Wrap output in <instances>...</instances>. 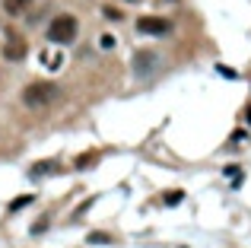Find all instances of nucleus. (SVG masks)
I'll use <instances>...</instances> for the list:
<instances>
[{
    "instance_id": "2",
    "label": "nucleus",
    "mask_w": 251,
    "mask_h": 248,
    "mask_svg": "<svg viewBox=\"0 0 251 248\" xmlns=\"http://www.w3.org/2000/svg\"><path fill=\"white\" fill-rule=\"evenodd\" d=\"M51 96H54V86H51V83H32L23 93V99H25V105L38 108V105H45V102H51Z\"/></svg>"
},
{
    "instance_id": "7",
    "label": "nucleus",
    "mask_w": 251,
    "mask_h": 248,
    "mask_svg": "<svg viewBox=\"0 0 251 248\" xmlns=\"http://www.w3.org/2000/svg\"><path fill=\"white\" fill-rule=\"evenodd\" d=\"M29 204H32V194H23V198H13V200H10V213L23 210V207H29Z\"/></svg>"
},
{
    "instance_id": "9",
    "label": "nucleus",
    "mask_w": 251,
    "mask_h": 248,
    "mask_svg": "<svg viewBox=\"0 0 251 248\" xmlns=\"http://www.w3.org/2000/svg\"><path fill=\"white\" fill-rule=\"evenodd\" d=\"M96 159H99V153H86V156L76 159V166H80V169H89V162H96Z\"/></svg>"
},
{
    "instance_id": "13",
    "label": "nucleus",
    "mask_w": 251,
    "mask_h": 248,
    "mask_svg": "<svg viewBox=\"0 0 251 248\" xmlns=\"http://www.w3.org/2000/svg\"><path fill=\"white\" fill-rule=\"evenodd\" d=\"M245 121H248V124H251V105H248V108H245Z\"/></svg>"
},
{
    "instance_id": "10",
    "label": "nucleus",
    "mask_w": 251,
    "mask_h": 248,
    "mask_svg": "<svg viewBox=\"0 0 251 248\" xmlns=\"http://www.w3.org/2000/svg\"><path fill=\"white\" fill-rule=\"evenodd\" d=\"M45 172H54V169H51V162H38V166L32 169V175H35V178H38V175H45Z\"/></svg>"
},
{
    "instance_id": "12",
    "label": "nucleus",
    "mask_w": 251,
    "mask_h": 248,
    "mask_svg": "<svg viewBox=\"0 0 251 248\" xmlns=\"http://www.w3.org/2000/svg\"><path fill=\"white\" fill-rule=\"evenodd\" d=\"M105 16H108V19H121V13H118L115 6H108V10H105Z\"/></svg>"
},
{
    "instance_id": "11",
    "label": "nucleus",
    "mask_w": 251,
    "mask_h": 248,
    "mask_svg": "<svg viewBox=\"0 0 251 248\" xmlns=\"http://www.w3.org/2000/svg\"><path fill=\"white\" fill-rule=\"evenodd\" d=\"M181 198H184L181 191H169V194H166V204H178V200H181Z\"/></svg>"
},
{
    "instance_id": "4",
    "label": "nucleus",
    "mask_w": 251,
    "mask_h": 248,
    "mask_svg": "<svg viewBox=\"0 0 251 248\" xmlns=\"http://www.w3.org/2000/svg\"><path fill=\"white\" fill-rule=\"evenodd\" d=\"M25 51H29V48H25L23 38H10V42H6V51H3V54L10 57V61H23Z\"/></svg>"
},
{
    "instance_id": "1",
    "label": "nucleus",
    "mask_w": 251,
    "mask_h": 248,
    "mask_svg": "<svg viewBox=\"0 0 251 248\" xmlns=\"http://www.w3.org/2000/svg\"><path fill=\"white\" fill-rule=\"evenodd\" d=\"M76 32H80V23H76L70 13H61V16H54V19H51V25H48V38H51L54 45L74 42Z\"/></svg>"
},
{
    "instance_id": "3",
    "label": "nucleus",
    "mask_w": 251,
    "mask_h": 248,
    "mask_svg": "<svg viewBox=\"0 0 251 248\" xmlns=\"http://www.w3.org/2000/svg\"><path fill=\"white\" fill-rule=\"evenodd\" d=\"M137 29H140L143 35H169L172 23L162 19V16H140V19H137Z\"/></svg>"
},
{
    "instance_id": "6",
    "label": "nucleus",
    "mask_w": 251,
    "mask_h": 248,
    "mask_svg": "<svg viewBox=\"0 0 251 248\" xmlns=\"http://www.w3.org/2000/svg\"><path fill=\"white\" fill-rule=\"evenodd\" d=\"M147 67H153V54L140 51V54H137V74H147Z\"/></svg>"
},
{
    "instance_id": "5",
    "label": "nucleus",
    "mask_w": 251,
    "mask_h": 248,
    "mask_svg": "<svg viewBox=\"0 0 251 248\" xmlns=\"http://www.w3.org/2000/svg\"><path fill=\"white\" fill-rule=\"evenodd\" d=\"M29 3H32V0H3V10L10 13V16H19Z\"/></svg>"
},
{
    "instance_id": "8",
    "label": "nucleus",
    "mask_w": 251,
    "mask_h": 248,
    "mask_svg": "<svg viewBox=\"0 0 251 248\" xmlns=\"http://www.w3.org/2000/svg\"><path fill=\"white\" fill-rule=\"evenodd\" d=\"M89 242H92V245H108L111 239L105 236V232H89Z\"/></svg>"
}]
</instances>
